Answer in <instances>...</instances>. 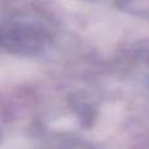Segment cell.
<instances>
[{
    "instance_id": "2",
    "label": "cell",
    "mask_w": 149,
    "mask_h": 149,
    "mask_svg": "<svg viewBox=\"0 0 149 149\" xmlns=\"http://www.w3.org/2000/svg\"><path fill=\"white\" fill-rule=\"evenodd\" d=\"M116 4L122 10L132 15L149 13V0H116Z\"/></svg>"
},
{
    "instance_id": "1",
    "label": "cell",
    "mask_w": 149,
    "mask_h": 149,
    "mask_svg": "<svg viewBox=\"0 0 149 149\" xmlns=\"http://www.w3.org/2000/svg\"><path fill=\"white\" fill-rule=\"evenodd\" d=\"M55 38V24L43 13L21 10L3 17L1 45L10 54L39 56L51 49Z\"/></svg>"
}]
</instances>
